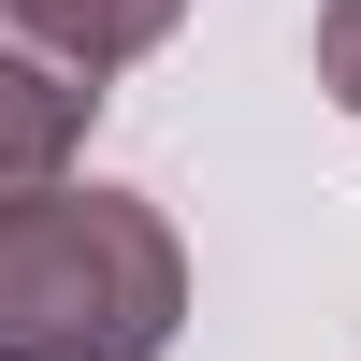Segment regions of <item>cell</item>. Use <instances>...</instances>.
<instances>
[{
  "label": "cell",
  "mask_w": 361,
  "mask_h": 361,
  "mask_svg": "<svg viewBox=\"0 0 361 361\" xmlns=\"http://www.w3.org/2000/svg\"><path fill=\"white\" fill-rule=\"evenodd\" d=\"M188 318V246L145 188L0 202V361H159Z\"/></svg>",
  "instance_id": "obj_1"
},
{
  "label": "cell",
  "mask_w": 361,
  "mask_h": 361,
  "mask_svg": "<svg viewBox=\"0 0 361 361\" xmlns=\"http://www.w3.org/2000/svg\"><path fill=\"white\" fill-rule=\"evenodd\" d=\"M318 87L361 116V0H318Z\"/></svg>",
  "instance_id": "obj_4"
},
{
  "label": "cell",
  "mask_w": 361,
  "mask_h": 361,
  "mask_svg": "<svg viewBox=\"0 0 361 361\" xmlns=\"http://www.w3.org/2000/svg\"><path fill=\"white\" fill-rule=\"evenodd\" d=\"M87 116H102V73H73L58 44H29L15 15H0V202H44L73 188V145Z\"/></svg>",
  "instance_id": "obj_2"
},
{
  "label": "cell",
  "mask_w": 361,
  "mask_h": 361,
  "mask_svg": "<svg viewBox=\"0 0 361 361\" xmlns=\"http://www.w3.org/2000/svg\"><path fill=\"white\" fill-rule=\"evenodd\" d=\"M0 15H15L29 44H58L73 73H102V87H116L130 58H159L173 29H188V0H0Z\"/></svg>",
  "instance_id": "obj_3"
}]
</instances>
